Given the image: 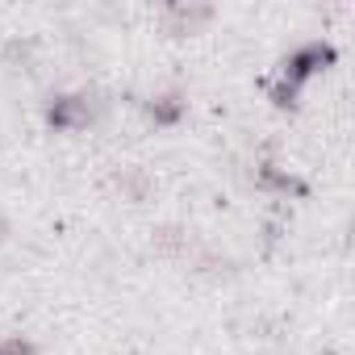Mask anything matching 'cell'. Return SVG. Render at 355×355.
Listing matches in <instances>:
<instances>
[{"label":"cell","mask_w":355,"mask_h":355,"mask_svg":"<svg viewBox=\"0 0 355 355\" xmlns=\"http://www.w3.org/2000/svg\"><path fill=\"white\" fill-rule=\"evenodd\" d=\"M0 355H30V347L26 343H5V347H0Z\"/></svg>","instance_id":"cell-1"}]
</instances>
